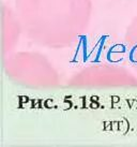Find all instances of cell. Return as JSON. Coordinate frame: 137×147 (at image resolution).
<instances>
[{"label":"cell","instance_id":"obj_1","mask_svg":"<svg viewBox=\"0 0 137 147\" xmlns=\"http://www.w3.org/2000/svg\"><path fill=\"white\" fill-rule=\"evenodd\" d=\"M17 6L27 32L45 42L68 41L89 16L88 0H17Z\"/></svg>","mask_w":137,"mask_h":147}]
</instances>
